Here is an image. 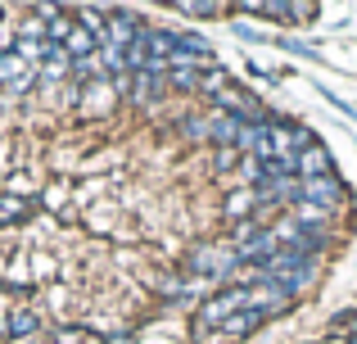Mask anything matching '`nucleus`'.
I'll return each instance as SVG.
<instances>
[{"mask_svg": "<svg viewBox=\"0 0 357 344\" xmlns=\"http://www.w3.org/2000/svg\"><path fill=\"white\" fill-rule=\"evenodd\" d=\"M240 254H236V245L231 240H199V245H190L185 249V258H181V272L185 276H204V281H213L222 290V285H231V276L240 272Z\"/></svg>", "mask_w": 357, "mask_h": 344, "instance_id": "1", "label": "nucleus"}, {"mask_svg": "<svg viewBox=\"0 0 357 344\" xmlns=\"http://www.w3.org/2000/svg\"><path fill=\"white\" fill-rule=\"evenodd\" d=\"M249 308V285H222V290H213L208 299L195 308V336H213V331H222L236 313Z\"/></svg>", "mask_w": 357, "mask_h": 344, "instance_id": "2", "label": "nucleus"}, {"mask_svg": "<svg viewBox=\"0 0 357 344\" xmlns=\"http://www.w3.org/2000/svg\"><path fill=\"white\" fill-rule=\"evenodd\" d=\"M298 200L321 204V209H331L335 218H344V209H349V186H344L340 172H331V177H307V181H298Z\"/></svg>", "mask_w": 357, "mask_h": 344, "instance_id": "3", "label": "nucleus"}, {"mask_svg": "<svg viewBox=\"0 0 357 344\" xmlns=\"http://www.w3.org/2000/svg\"><path fill=\"white\" fill-rule=\"evenodd\" d=\"M317 141H321V136H317L312 127L294 123V118H285V114L271 123V150H276V159L280 154H303L307 145H317Z\"/></svg>", "mask_w": 357, "mask_h": 344, "instance_id": "4", "label": "nucleus"}, {"mask_svg": "<svg viewBox=\"0 0 357 344\" xmlns=\"http://www.w3.org/2000/svg\"><path fill=\"white\" fill-rule=\"evenodd\" d=\"M140 27H145V18H140L136 9H109V27H105V41H100V45L127 54V45L140 36Z\"/></svg>", "mask_w": 357, "mask_h": 344, "instance_id": "5", "label": "nucleus"}, {"mask_svg": "<svg viewBox=\"0 0 357 344\" xmlns=\"http://www.w3.org/2000/svg\"><path fill=\"white\" fill-rule=\"evenodd\" d=\"M122 105L114 82H91V87H82V100H77V114L82 118H109L114 109Z\"/></svg>", "mask_w": 357, "mask_h": 344, "instance_id": "6", "label": "nucleus"}, {"mask_svg": "<svg viewBox=\"0 0 357 344\" xmlns=\"http://www.w3.org/2000/svg\"><path fill=\"white\" fill-rule=\"evenodd\" d=\"M236 150L244 154V159L271 163V159H276V150H271V123H244V127H240Z\"/></svg>", "mask_w": 357, "mask_h": 344, "instance_id": "7", "label": "nucleus"}, {"mask_svg": "<svg viewBox=\"0 0 357 344\" xmlns=\"http://www.w3.org/2000/svg\"><path fill=\"white\" fill-rule=\"evenodd\" d=\"M0 336H5L9 344H18V340H36V336H41V313L27 308V304H14V308H9V317L0 322Z\"/></svg>", "mask_w": 357, "mask_h": 344, "instance_id": "8", "label": "nucleus"}, {"mask_svg": "<svg viewBox=\"0 0 357 344\" xmlns=\"http://www.w3.org/2000/svg\"><path fill=\"white\" fill-rule=\"evenodd\" d=\"M258 209H262V200H258V190H253V186H231L227 200H222V218H227L231 227H236V222H249Z\"/></svg>", "mask_w": 357, "mask_h": 344, "instance_id": "9", "label": "nucleus"}, {"mask_svg": "<svg viewBox=\"0 0 357 344\" xmlns=\"http://www.w3.org/2000/svg\"><path fill=\"white\" fill-rule=\"evenodd\" d=\"M331 172H335V159H331V150H326L321 141L307 145L303 154H294V177L298 181H307V177H331Z\"/></svg>", "mask_w": 357, "mask_h": 344, "instance_id": "10", "label": "nucleus"}, {"mask_svg": "<svg viewBox=\"0 0 357 344\" xmlns=\"http://www.w3.org/2000/svg\"><path fill=\"white\" fill-rule=\"evenodd\" d=\"M240 118L231 114H218V109H208V150H236L240 141Z\"/></svg>", "mask_w": 357, "mask_h": 344, "instance_id": "11", "label": "nucleus"}, {"mask_svg": "<svg viewBox=\"0 0 357 344\" xmlns=\"http://www.w3.org/2000/svg\"><path fill=\"white\" fill-rule=\"evenodd\" d=\"M140 41H145L149 59H167V54L176 50V32H172V27H154V23H145V27H140Z\"/></svg>", "mask_w": 357, "mask_h": 344, "instance_id": "12", "label": "nucleus"}, {"mask_svg": "<svg viewBox=\"0 0 357 344\" xmlns=\"http://www.w3.org/2000/svg\"><path fill=\"white\" fill-rule=\"evenodd\" d=\"M262 327H267V317H262V313H253V308H244V313H236V317L218 331V336H227L231 344H240V340H249L253 331H262Z\"/></svg>", "mask_w": 357, "mask_h": 344, "instance_id": "13", "label": "nucleus"}, {"mask_svg": "<svg viewBox=\"0 0 357 344\" xmlns=\"http://www.w3.org/2000/svg\"><path fill=\"white\" fill-rule=\"evenodd\" d=\"M176 132L195 145H208V114H181L176 118Z\"/></svg>", "mask_w": 357, "mask_h": 344, "instance_id": "14", "label": "nucleus"}, {"mask_svg": "<svg viewBox=\"0 0 357 344\" xmlns=\"http://www.w3.org/2000/svg\"><path fill=\"white\" fill-rule=\"evenodd\" d=\"M5 195H18V200H41V186H36V177H27V172H9L5 177Z\"/></svg>", "mask_w": 357, "mask_h": 344, "instance_id": "15", "label": "nucleus"}, {"mask_svg": "<svg viewBox=\"0 0 357 344\" xmlns=\"http://www.w3.org/2000/svg\"><path fill=\"white\" fill-rule=\"evenodd\" d=\"M77 27H86L91 36H96V41H105V27H109V9H91V5H82L77 14Z\"/></svg>", "mask_w": 357, "mask_h": 344, "instance_id": "16", "label": "nucleus"}, {"mask_svg": "<svg viewBox=\"0 0 357 344\" xmlns=\"http://www.w3.org/2000/svg\"><path fill=\"white\" fill-rule=\"evenodd\" d=\"M222 87H231V73L222 68V63H213V68H204V73H199V100H213Z\"/></svg>", "mask_w": 357, "mask_h": 344, "instance_id": "17", "label": "nucleus"}, {"mask_svg": "<svg viewBox=\"0 0 357 344\" xmlns=\"http://www.w3.org/2000/svg\"><path fill=\"white\" fill-rule=\"evenodd\" d=\"M63 50H68L73 59H86V54H96V50H100V41L86 32V27H73V32H68V41H63Z\"/></svg>", "mask_w": 357, "mask_h": 344, "instance_id": "18", "label": "nucleus"}, {"mask_svg": "<svg viewBox=\"0 0 357 344\" xmlns=\"http://www.w3.org/2000/svg\"><path fill=\"white\" fill-rule=\"evenodd\" d=\"M317 18V0H285V23L289 27H303Z\"/></svg>", "mask_w": 357, "mask_h": 344, "instance_id": "19", "label": "nucleus"}, {"mask_svg": "<svg viewBox=\"0 0 357 344\" xmlns=\"http://www.w3.org/2000/svg\"><path fill=\"white\" fill-rule=\"evenodd\" d=\"M167 91H172V96H199V73L172 68V73H167Z\"/></svg>", "mask_w": 357, "mask_h": 344, "instance_id": "20", "label": "nucleus"}, {"mask_svg": "<svg viewBox=\"0 0 357 344\" xmlns=\"http://www.w3.org/2000/svg\"><path fill=\"white\" fill-rule=\"evenodd\" d=\"M23 73H27V63L18 59L14 50H9V54H0V91H5V87H14V82L23 77Z\"/></svg>", "mask_w": 357, "mask_h": 344, "instance_id": "21", "label": "nucleus"}, {"mask_svg": "<svg viewBox=\"0 0 357 344\" xmlns=\"http://www.w3.org/2000/svg\"><path fill=\"white\" fill-rule=\"evenodd\" d=\"M271 45H276V50H289V54H298V59H321V50H317V45H307V41H294V36H271Z\"/></svg>", "mask_w": 357, "mask_h": 344, "instance_id": "22", "label": "nucleus"}, {"mask_svg": "<svg viewBox=\"0 0 357 344\" xmlns=\"http://www.w3.org/2000/svg\"><path fill=\"white\" fill-rule=\"evenodd\" d=\"M181 14H190V18H213V14H222V5L218 0H172Z\"/></svg>", "mask_w": 357, "mask_h": 344, "instance_id": "23", "label": "nucleus"}, {"mask_svg": "<svg viewBox=\"0 0 357 344\" xmlns=\"http://www.w3.org/2000/svg\"><path fill=\"white\" fill-rule=\"evenodd\" d=\"M86 231H96V236H114V209H91L86 213Z\"/></svg>", "mask_w": 357, "mask_h": 344, "instance_id": "24", "label": "nucleus"}, {"mask_svg": "<svg viewBox=\"0 0 357 344\" xmlns=\"http://www.w3.org/2000/svg\"><path fill=\"white\" fill-rule=\"evenodd\" d=\"M18 41H45V18H36V14L18 18Z\"/></svg>", "mask_w": 357, "mask_h": 344, "instance_id": "25", "label": "nucleus"}, {"mask_svg": "<svg viewBox=\"0 0 357 344\" xmlns=\"http://www.w3.org/2000/svg\"><path fill=\"white\" fill-rule=\"evenodd\" d=\"M18 41V18L14 14H0V54H9Z\"/></svg>", "mask_w": 357, "mask_h": 344, "instance_id": "26", "label": "nucleus"}, {"mask_svg": "<svg viewBox=\"0 0 357 344\" xmlns=\"http://www.w3.org/2000/svg\"><path fill=\"white\" fill-rule=\"evenodd\" d=\"M176 50H190V54H213V45L204 41L199 32H176Z\"/></svg>", "mask_w": 357, "mask_h": 344, "instance_id": "27", "label": "nucleus"}, {"mask_svg": "<svg viewBox=\"0 0 357 344\" xmlns=\"http://www.w3.org/2000/svg\"><path fill=\"white\" fill-rule=\"evenodd\" d=\"M231 168H240V150H213V172L227 181V172Z\"/></svg>", "mask_w": 357, "mask_h": 344, "instance_id": "28", "label": "nucleus"}, {"mask_svg": "<svg viewBox=\"0 0 357 344\" xmlns=\"http://www.w3.org/2000/svg\"><path fill=\"white\" fill-rule=\"evenodd\" d=\"M32 276H36V281H50V276H59L54 254H32Z\"/></svg>", "mask_w": 357, "mask_h": 344, "instance_id": "29", "label": "nucleus"}, {"mask_svg": "<svg viewBox=\"0 0 357 344\" xmlns=\"http://www.w3.org/2000/svg\"><path fill=\"white\" fill-rule=\"evenodd\" d=\"M86 340V327H59L54 331V344H82Z\"/></svg>", "mask_w": 357, "mask_h": 344, "instance_id": "30", "label": "nucleus"}, {"mask_svg": "<svg viewBox=\"0 0 357 344\" xmlns=\"http://www.w3.org/2000/svg\"><path fill=\"white\" fill-rule=\"evenodd\" d=\"M231 27H236V36H240V41H267V45H271V36H262L258 27H249V23H244V18H236V23H231Z\"/></svg>", "mask_w": 357, "mask_h": 344, "instance_id": "31", "label": "nucleus"}, {"mask_svg": "<svg viewBox=\"0 0 357 344\" xmlns=\"http://www.w3.org/2000/svg\"><path fill=\"white\" fill-rule=\"evenodd\" d=\"M68 299H73V290H68V285H50V308H54V313H63V308H68Z\"/></svg>", "mask_w": 357, "mask_h": 344, "instance_id": "32", "label": "nucleus"}, {"mask_svg": "<svg viewBox=\"0 0 357 344\" xmlns=\"http://www.w3.org/2000/svg\"><path fill=\"white\" fill-rule=\"evenodd\" d=\"M9 172H18L14 168V141H0V177H9Z\"/></svg>", "mask_w": 357, "mask_h": 344, "instance_id": "33", "label": "nucleus"}, {"mask_svg": "<svg viewBox=\"0 0 357 344\" xmlns=\"http://www.w3.org/2000/svg\"><path fill=\"white\" fill-rule=\"evenodd\" d=\"M321 96H326V100H331V105H335V109H340V114H353V118H357V109L349 105V100H340V96H335V91H321Z\"/></svg>", "mask_w": 357, "mask_h": 344, "instance_id": "34", "label": "nucleus"}, {"mask_svg": "<svg viewBox=\"0 0 357 344\" xmlns=\"http://www.w3.org/2000/svg\"><path fill=\"white\" fill-rule=\"evenodd\" d=\"M9 308H14V304H9V294H5V290H0V322H5V317H9Z\"/></svg>", "mask_w": 357, "mask_h": 344, "instance_id": "35", "label": "nucleus"}, {"mask_svg": "<svg viewBox=\"0 0 357 344\" xmlns=\"http://www.w3.org/2000/svg\"><path fill=\"white\" fill-rule=\"evenodd\" d=\"M317 344H349V336H321Z\"/></svg>", "mask_w": 357, "mask_h": 344, "instance_id": "36", "label": "nucleus"}, {"mask_svg": "<svg viewBox=\"0 0 357 344\" xmlns=\"http://www.w3.org/2000/svg\"><path fill=\"white\" fill-rule=\"evenodd\" d=\"M9 245V227H0V249H5Z\"/></svg>", "mask_w": 357, "mask_h": 344, "instance_id": "37", "label": "nucleus"}, {"mask_svg": "<svg viewBox=\"0 0 357 344\" xmlns=\"http://www.w3.org/2000/svg\"><path fill=\"white\" fill-rule=\"evenodd\" d=\"M18 344H45V340H41V336H36V340H18Z\"/></svg>", "mask_w": 357, "mask_h": 344, "instance_id": "38", "label": "nucleus"}, {"mask_svg": "<svg viewBox=\"0 0 357 344\" xmlns=\"http://www.w3.org/2000/svg\"><path fill=\"white\" fill-rule=\"evenodd\" d=\"M227 5H236V0H227Z\"/></svg>", "mask_w": 357, "mask_h": 344, "instance_id": "39", "label": "nucleus"}, {"mask_svg": "<svg viewBox=\"0 0 357 344\" xmlns=\"http://www.w3.org/2000/svg\"><path fill=\"white\" fill-rule=\"evenodd\" d=\"M218 5H227V0H218Z\"/></svg>", "mask_w": 357, "mask_h": 344, "instance_id": "40", "label": "nucleus"}, {"mask_svg": "<svg viewBox=\"0 0 357 344\" xmlns=\"http://www.w3.org/2000/svg\"><path fill=\"white\" fill-rule=\"evenodd\" d=\"M0 340H5V336H0Z\"/></svg>", "mask_w": 357, "mask_h": 344, "instance_id": "41", "label": "nucleus"}]
</instances>
